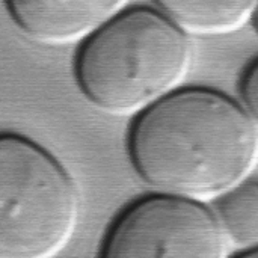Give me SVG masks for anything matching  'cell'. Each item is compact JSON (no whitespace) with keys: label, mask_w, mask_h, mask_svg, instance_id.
I'll return each mask as SVG.
<instances>
[{"label":"cell","mask_w":258,"mask_h":258,"mask_svg":"<svg viewBox=\"0 0 258 258\" xmlns=\"http://www.w3.org/2000/svg\"><path fill=\"white\" fill-rule=\"evenodd\" d=\"M128 154L156 192L207 203L245 183L258 163V125L212 88H180L136 116Z\"/></svg>","instance_id":"1"},{"label":"cell","mask_w":258,"mask_h":258,"mask_svg":"<svg viewBox=\"0 0 258 258\" xmlns=\"http://www.w3.org/2000/svg\"><path fill=\"white\" fill-rule=\"evenodd\" d=\"M192 53L189 33L163 12L125 9L83 42L76 80L98 110L138 116L180 89Z\"/></svg>","instance_id":"2"},{"label":"cell","mask_w":258,"mask_h":258,"mask_svg":"<svg viewBox=\"0 0 258 258\" xmlns=\"http://www.w3.org/2000/svg\"><path fill=\"white\" fill-rule=\"evenodd\" d=\"M77 186L63 165L32 139H0V258H51L74 237Z\"/></svg>","instance_id":"3"},{"label":"cell","mask_w":258,"mask_h":258,"mask_svg":"<svg viewBox=\"0 0 258 258\" xmlns=\"http://www.w3.org/2000/svg\"><path fill=\"white\" fill-rule=\"evenodd\" d=\"M228 237L206 203L157 192L130 204L113 222L104 257H204L227 255Z\"/></svg>","instance_id":"4"},{"label":"cell","mask_w":258,"mask_h":258,"mask_svg":"<svg viewBox=\"0 0 258 258\" xmlns=\"http://www.w3.org/2000/svg\"><path fill=\"white\" fill-rule=\"evenodd\" d=\"M128 0H6L20 30L38 44L85 42L125 11Z\"/></svg>","instance_id":"5"},{"label":"cell","mask_w":258,"mask_h":258,"mask_svg":"<svg viewBox=\"0 0 258 258\" xmlns=\"http://www.w3.org/2000/svg\"><path fill=\"white\" fill-rule=\"evenodd\" d=\"M159 11L189 35L222 36L254 18L258 0H153Z\"/></svg>","instance_id":"6"},{"label":"cell","mask_w":258,"mask_h":258,"mask_svg":"<svg viewBox=\"0 0 258 258\" xmlns=\"http://www.w3.org/2000/svg\"><path fill=\"white\" fill-rule=\"evenodd\" d=\"M218 216L230 240L242 249L258 245V181H245L222 198Z\"/></svg>","instance_id":"7"},{"label":"cell","mask_w":258,"mask_h":258,"mask_svg":"<svg viewBox=\"0 0 258 258\" xmlns=\"http://www.w3.org/2000/svg\"><path fill=\"white\" fill-rule=\"evenodd\" d=\"M240 94L245 109L258 125V59H255L243 73Z\"/></svg>","instance_id":"8"},{"label":"cell","mask_w":258,"mask_h":258,"mask_svg":"<svg viewBox=\"0 0 258 258\" xmlns=\"http://www.w3.org/2000/svg\"><path fill=\"white\" fill-rule=\"evenodd\" d=\"M237 257H249V258H258V245L248 248V249H242L237 252Z\"/></svg>","instance_id":"9"},{"label":"cell","mask_w":258,"mask_h":258,"mask_svg":"<svg viewBox=\"0 0 258 258\" xmlns=\"http://www.w3.org/2000/svg\"><path fill=\"white\" fill-rule=\"evenodd\" d=\"M252 23H254V26H255V30H257V33H258V5H257V9H255V12H254Z\"/></svg>","instance_id":"10"}]
</instances>
